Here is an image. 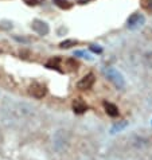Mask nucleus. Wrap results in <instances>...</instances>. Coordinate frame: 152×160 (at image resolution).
<instances>
[{
	"instance_id": "nucleus-6",
	"label": "nucleus",
	"mask_w": 152,
	"mask_h": 160,
	"mask_svg": "<svg viewBox=\"0 0 152 160\" xmlns=\"http://www.w3.org/2000/svg\"><path fill=\"white\" fill-rule=\"evenodd\" d=\"M73 110H74V113H77V114H82V113H85L88 110V105L85 104L81 98L74 100V102H73Z\"/></svg>"
},
{
	"instance_id": "nucleus-8",
	"label": "nucleus",
	"mask_w": 152,
	"mask_h": 160,
	"mask_svg": "<svg viewBox=\"0 0 152 160\" xmlns=\"http://www.w3.org/2000/svg\"><path fill=\"white\" fill-rule=\"evenodd\" d=\"M143 63H144L148 69H152V51H147L143 55Z\"/></svg>"
},
{
	"instance_id": "nucleus-2",
	"label": "nucleus",
	"mask_w": 152,
	"mask_h": 160,
	"mask_svg": "<svg viewBox=\"0 0 152 160\" xmlns=\"http://www.w3.org/2000/svg\"><path fill=\"white\" fill-rule=\"evenodd\" d=\"M28 93L34 97V98L41 100V98H43V97L46 96L47 89H46V86H44V85H42V83H39V82H33V83L30 85V88H28Z\"/></svg>"
},
{
	"instance_id": "nucleus-12",
	"label": "nucleus",
	"mask_w": 152,
	"mask_h": 160,
	"mask_svg": "<svg viewBox=\"0 0 152 160\" xmlns=\"http://www.w3.org/2000/svg\"><path fill=\"white\" fill-rule=\"evenodd\" d=\"M54 3L61 8H70L71 7V4L68 2V0H54Z\"/></svg>"
},
{
	"instance_id": "nucleus-4",
	"label": "nucleus",
	"mask_w": 152,
	"mask_h": 160,
	"mask_svg": "<svg viewBox=\"0 0 152 160\" xmlns=\"http://www.w3.org/2000/svg\"><path fill=\"white\" fill-rule=\"evenodd\" d=\"M31 28H33L35 32L39 34V35H47L48 32H50V27H48V24L46 23V22L39 20V19L33 20V23H31Z\"/></svg>"
},
{
	"instance_id": "nucleus-10",
	"label": "nucleus",
	"mask_w": 152,
	"mask_h": 160,
	"mask_svg": "<svg viewBox=\"0 0 152 160\" xmlns=\"http://www.w3.org/2000/svg\"><path fill=\"white\" fill-rule=\"evenodd\" d=\"M78 42L75 41V39H66V41H63L61 44H59V47L61 48H69V47H71V46H75Z\"/></svg>"
},
{
	"instance_id": "nucleus-7",
	"label": "nucleus",
	"mask_w": 152,
	"mask_h": 160,
	"mask_svg": "<svg viewBox=\"0 0 152 160\" xmlns=\"http://www.w3.org/2000/svg\"><path fill=\"white\" fill-rule=\"evenodd\" d=\"M104 108L108 116L110 117H117L119 116V108L112 102H104Z\"/></svg>"
},
{
	"instance_id": "nucleus-9",
	"label": "nucleus",
	"mask_w": 152,
	"mask_h": 160,
	"mask_svg": "<svg viewBox=\"0 0 152 160\" xmlns=\"http://www.w3.org/2000/svg\"><path fill=\"white\" fill-rule=\"evenodd\" d=\"M127 125H128V122L125 121V120H123V121H120V122H117V124H114V125L112 127L110 132H112V133H117V132H120V131H123Z\"/></svg>"
},
{
	"instance_id": "nucleus-13",
	"label": "nucleus",
	"mask_w": 152,
	"mask_h": 160,
	"mask_svg": "<svg viewBox=\"0 0 152 160\" xmlns=\"http://www.w3.org/2000/svg\"><path fill=\"white\" fill-rule=\"evenodd\" d=\"M90 50H92V51H94V52H101V51H102V48H101V47H98V46H96V44H92V46H90Z\"/></svg>"
},
{
	"instance_id": "nucleus-11",
	"label": "nucleus",
	"mask_w": 152,
	"mask_h": 160,
	"mask_svg": "<svg viewBox=\"0 0 152 160\" xmlns=\"http://www.w3.org/2000/svg\"><path fill=\"white\" fill-rule=\"evenodd\" d=\"M59 62H61V59L57 57V58H53V59L48 61L46 66L48 69H58V68H59Z\"/></svg>"
},
{
	"instance_id": "nucleus-14",
	"label": "nucleus",
	"mask_w": 152,
	"mask_h": 160,
	"mask_svg": "<svg viewBox=\"0 0 152 160\" xmlns=\"http://www.w3.org/2000/svg\"><path fill=\"white\" fill-rule=\"evenodd\" d=\"M27 2V4H30V6H35V4H38L37 0H26Z\"/></svg>"
},
{
	"instance_id": "nucleus-5",
	"label": "nucleus",
	"mask_w": 152,
	"mask_h": 160,
	"mask_svg": "<svg viewBox=\"0 0 152 160\" xmlns=\"http://www.w3.org/2000/svg\"><path fill=\"white\" fill-rule=\"evenodd\" d=\"M94 81H96L94 74L89 73V74H86L85 77H82L81 79H79L78 83H77V88L81 89V90H88V89H90L93 85H94Z\"/></svg>"
},
{
	"instance_id": "nucleus-1",
	"label": "nucleus",
	"mask_w": 152,
	"mask_h": 160,
	"mask_svg": "<svg viewBox=\"0 0 152 160\" xmlns=\"http://www.w3.org/2000/svg\"><path fill=\"white\" fill-rule=\"evenodd\" d=\"M104 74L117 89H124L125 88V79H124L123 74L120 73L119 70H116L114 68H106V69H104Z\"/></svg>"
},
{
	"instance_id": "nucleus-3",
	"label": "nucleus",
	"mask_w": 152,
	"mask_h": 160,
	"mask_svg": "<svg viewBox=\"0 0 152 160\" xmlns=\"http://www.w3.org/2000/svg\"><path fill=\"white\" fill-rule=\"evenodd\" d=\"M144 23H145L144 15L137 14V12L136 14H132L127 20V26H128V28H131V30H136L139 27H141Z\"/></svg>"
}]
</instances>
